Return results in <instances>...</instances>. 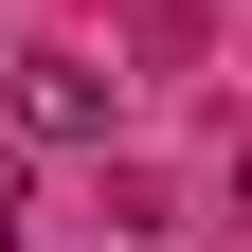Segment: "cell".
Returning <instances> with one entry per match:
<instances>
[{
	"instance_id": "1",
	"label": "cell",
	"mask_w": 252,
	"mask_h": 252,
	"mask_svg": "<svg viewBox=\"0 0 252 252\" xmlns=\"http://www.w3.org/2000/svg\"><path fill=\"white\" fill-rule=\"evenodd\" d=\"M126 90L90 72V54H18V144H108Z\"/></svg>"
},
{
	"instance_id": "2",
	"label": "cell",
	"mask_w": 252,
	"mask_h": 252,
	"mask_svg": "<svg viewBox=\"0 0 252 252\" xmlns=\"http://www.w3.org/2000/svg\"><path fill=\"white\" fill-rule=\"evenodd\" d=\"M18 234H36V180H18V144H0V252H18Z\"/></svg>"
}]
</instances>
